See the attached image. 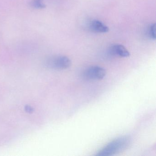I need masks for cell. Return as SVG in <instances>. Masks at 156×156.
<instances>
[{"instance_id":"1","label":"cell","mask_w":156,"mask_h":156,"mask_svg":"<svg viewBox=\"0 0 156 156\" xmlns=\"http://www.w3.org/2000/svg\"><path fill=\"white\" fill-rule=\"evenodd\" d=\"M131 139L128 136L117 138L108 143L96 154L98 156H108L115 155L127 148L131 143Z\"/></svg>"},{"instance_id":"2","label":"cell","mask_w":156,"mask_h":156,"mask_svg":"<svg viewBox=\"0 0 156 156\" xmlns=\"http://www.w3.org/2000/svg\"><path fill=\"white\" fill-rule=\"evenodd\" d=\"M46 65L48 67L56 70H64L71 65V61L67 56L59 55L50 58L47 61Z\"/></svg>"},{"instance_id":"3","label":"cell","mask_w":156,"mask_h":156,"mask_svg":"<svg viewBox=\"0 0 156 156\" xmlns=\"http://www.w3.org/2000/svg\"><path fill=\"white\" fill-rule=\"evenodd\" d=\"M106 71L103 67L93 66L85 70L83 76L85 79L90 81H95L103 79L105 76Z\"/></svg>"},{"instance_id":"4","label":"cell","mask_w":156,"mask_h":156,"mask_svg":"<svg viewBox=\"0 0 156 156\" xmlns=\"http://www.w3.org/2000/svg\"><path fill=\"white\" fill-rule=\"evenodd\" d=\"M110 53L114 56L120 57H128L130 55L129 51L121 44L112 45L110 49Z\"/></svg>"},{"instance_id":"5","label":"cell","mask_w":156,"mask_h":156,"mask_svg":"<svg viewBox=\"0 0 156 156\" xmlns=\"http://www.w3.org/2000/svg\"><path fill=\"white\" fill-rule=\"evenodd\" d=\"M90 29L94 32L98 33H106L109 31L107 26L98 20H94L91 22Z\"/></svg>"},{"instance_id":"6","label":"cell","mask_w":156,"mask_h":156,"mask_svg":"<svg viewBox=\"0 0 156 156\" xmlns=\"http://www.w3.org/2000/svg\"><path fill=\"white\" fill-rule=\"evenodd\" d=\"M30 6L36 9H42L46 8V5L43 0H32L30 2Z\"/></svg>"},{"instance_id":"7","label":"cell","mask_w":156,"mask_h":156,"mask_svg":"<svg viewBox=\"0 0 156 156\" xmlns=\"http://www.w3.org/2000/svg\"><path fill=\"white\" fill-rule=\"evenodd\" d=\"M149 35L153 40L156 39V24H152L149 28Z\"/></svg>"}]
</instances>
